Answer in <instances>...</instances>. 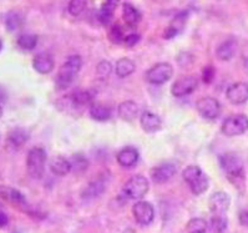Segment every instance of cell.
<instances>
[{
	"instance_id": "obj_42",
	"label": "cell",
	"mask_w": 248,
	"mask_h": 233,
	"mask_svg": "<svg viewBox=\"0 0 248 233\" xmlns=\"http://www.w3.org/2000/svg\"><path fill=\"white\" fill-rule=\"evenodd\" d=\"M5 100V93H4L3 89L0 88V101H4Z\"/></svg>"
},
{
	"instance_id": "obj_40",
	"label": "cell",
	"mask_w": 248,
	"mask_h": 233,
	"mask_svg": "<svg viewBox=\"0 0 248 233\" xmlns=\"http://www.w3.org/2000/svg\"><path fill=\"white\" fill-rule=\"evenodd\" d=\"M238 221L239 223H241V226L248 228V210H243L239 212Z\"/></svg>"
},
{
	"instance_id": "obj_14",
	"label": "cell",
	"mask_w": 248,
	"mask_h": 233,
	"mask_svg": "<svg viewBox=\"0 0 248 233\" xmlns=\"http://www.w3.org/2000/svg\"><path fill=\"white\" fill-rule=\"evenodd\" d=\"M139 157H140V155H139L138 150L135 147H131V146H127L117 154L116 158L120 166L129 169V167L135 166L138 163Z\"/></svg>"
},
{
	"instance_id": "obj_7",
	"label": "cell",
	"mask_w": 248,
	"mask_h": 233,
	"mask_svg": "<svg viewBox=\"0 0 248 233\" xmlns=\"http://www.w3.org/2000/svg\"><path fill=\"white\" fill-rule=\"evenodd\" d=\"M196 109L202 117L207 120H216L221 115V104L213 97H201L196 102Z\"/></svg>"
},
{
	"instance_id": "obj_8",
	"label": "cell",
	"mask_w": 248,
	"mask_h": 233,
	"mask_svg": "<svg viewBox=\"0 0 248 233\" xmlns=\"http://www.w3.org/2000/svg\"><path fill=\"white\" fill-rule=\"evenodd\" d=\"M132 215L135 219L141 226H149L155 218V210L150 202L139 201L132 207Z\"/></svg>"
},
{
	"instance_id": "obj_2",
	"label": "cell",
	"mask_w": 248,
	"mask_h": 233,
	"mask_svg": "<svg viewBox=\"0 0 248 233\" xmlns=\"http://www.w3.org/2000/svg\"><path fill=\"white\" fill-rule=\"evenodd\" d=\"M82 66V59L79 55H71L62 65L58 75H56V86L59 89H66L74 81V78L78 75Z\"/></svg>"
},
{
	"instance_id": "obj_39",
	"label": "cell",
	"mask_w": 248,
	"mask_h": 233,
	"mask_svg": "<svg viewBox=\"0 0 248 233\" xmlns=\"http://www.w3.org/2000/svg\"><path fill=\"white\" fill-rule=\"evenodd\" d=\"M139 41H140V35H139V34H130V35L125 36V39H124L125 45L129 47H135V45L138 44Z\"/></svg>"
},
{
	"instance_id": "obj_43",
	"label": "cell",
	"mask_w": 248,
	"mask_h": 233,
	"mask_svg": "<svg viewBox=\"0 0 248 233\" xmlns=\"http://www.w3.org/2000/svg\"><path fill=\"white\" fill-rule=\"evenodd\" d=\"M1 116H3V109L0 106V119H1Z\"/></svg>"
},
{
	"instance_id": "obj_20",
	"label": "cell",
	"mask_w": 248,
	"mask_h": 233,
	"mask_svg": "<svg viewBox=\"0 0 248 233\" xmlns=\"http://www.w3.org/2000/svg\"><path fill=\"white\" fill-rule=\"evenodd\" d=\"M50 170H51V172L56 176L67 175V173L71 171L70 160L62 157V156L54 157L53 160L50 161Z\"/></svg>"
},
{
	"instance_id": "obj_16",
	"label": "cell",
	"mask_w": 248,
	"mask_h": 233,
	"mask_svg": "<svg viewBox=\"0 0 248 233\" xmlns=\"http://www.w3.org/2000/svg\"><path fill=\"white\" fill-rule=\"evenodd\" d=\"M237 50V41L234 39H228L223 41L216 50V56L221 62H228L233 58Z\"/></svg>"
},
{
	"instance_id": "obj_37",
	"label": "cell",
	"mask_w": 248,
	"mask_h": 233,
	"mask_svg": "<svg viewBox=\"0 0 248 233\" xmlns=\"http://www.w3.org/2000/svg\"><path fill=\"white\" fill-rule=\"evenodd\" d=\"M108 35H110L111 41H112V43H116V44L123 43L124 39H125L123 29H121V27H120L119 24H116V25H114V27L111 28L110 34H108Z\"/></svg>"
},
{
	"instance_id": "obj_44",
	"label": "cell",
	"mask_w": 248,
	"mask_h": 233,
	"mask_svg": "<svg viewBox=\"0 0 248 233\" xmlns=\"http://www.w3.org/2000/svg\"><path fill=\"white\" fill-rule=\"evenodd\" d=\"M1 47H3V44H1V40H0V50H1Z\"/></svg>"
},
{
	"instance_id": "obj_30",
	"label": "cell",
	"mask_w": 248,
	"mask_h": 233,
	"mask_svg": "<svg viewBox=\"0 0 248 233\" xmlns=\"http://www.w3.org/2000/svg\"><path fill=\"white\" fill-rule=\"evenodd\" d=\"M208 224L203 218H192L186 226L187 233H207Z\"/></svg>"
},
{
	"instance_id": "obj_13",
	"label": "cell",
	"mask_w": 248,
	"mask_h": 233,
	"mask_svg": "<svg viewBox=\"0 0 248 233\" xmlns=\"http://www.w3.org/2000/svg\"><path fill=\"white\" fill-rule=\"evenodd\" d=\"M175 173L176 166L173 163H164V165L154 167V169L150 171L152 181H154L155 184H165V182L171 180V178L175 176Z\"/></svg>"
},
{
	"instance_id": "obj_15",
	"label": "cell",
	"mask_w": 248,
	"mask_h": 233,
	"mask_svg": "<svg viewBox=\"0 0 248 233\" xmlns=\"http://www.w3.org/2000/svg\"><path fill=\"white\" fill-rule=\"evenodd\" d=\"M54 59L46 53H40L32 60V66L39 74H49L54 69Z\"/></svg>"
},
{
	"instance_id": "obj_33",
	"label": "cell",
	"mask_w": 248,
	"mask_h": 233,
	"mask_svg": "<svg viewBox=\"0 0 248 233\" xmlns=\"http://www.w3.org/2000/svg\"><path fill=\"white\" fill-rule=\"evenodd\" d=\"M70 163L71 170H74V172H78V173L86 171V169H88L89 166V161L85 157H82V156H79V155L74 156L73 160L70 161Z\"/></svg>"
},
{
	"instance_id": "obj_19",
	"label": "cell",
	"mask_w": 248,
	"mask_h": 233,
	"mask_svg": "<svg viewBox=\"0 0 248 233\" xmlns=\"http://www.w3.org/2000/svg\"><path fill=\"white\" fill-rule=\"evenodd\" d=\"M123 18L129 27H136L141 20V13L132 4L125 3L123 6Z\"/></svg>"
},
{
	"instance_id": "obj_5",
	"label": "cell",
	"mask_w": 248,
	"mask_h": 233,
	"mask_svg": "<svg viewBox=\"0 0 248 233\" xmlns=\"http://www.w3.org/2000/svg\"><path fill=\"white\" fill-rule=\"evenodd\" d=\"M248 131V117L246 115H233L230 116L222 124V132L228 137L238 136Z\"/></svg>"
},
{
	"instance_id": "obj_24",
	"label": "cell",
	"mask_w": 248,
	"mask_h": 233,
	"mask_svg": "<svg viewBox=\"0 0 248 233\" xmlns=\"http://www.w3.org/2000/svg\"><path fill=\"white\" fill-rule=\"evenodd\" d=\"M90 116L96 121H108L111 117V110L102 104L93 102L90 106Z\"/></svg>"
},
{
	"instance_id": "obj_22",
	"label": "cell",
	"mask_w": 248,
	"mask_h": 233,
	"mask_svg": "<svg viewBox=\"0 0 248 233\" xmlns=\"http://www.w3.org/2000/svg\"><path fill=\"white\" fill-rule=\"evenodd\" d=\"M120 0H106L105 3L102 4L101 9L99 12V19L101 24L108 25L112 19L115 10H116L117 5H119Z\"/></svg>"
},
{
	"instance_id": "obj_3",
	"label": "cell",
	"mask_w": 248,
	"mask_h": 233,
	"mask_svg": "<svg viewBox=\"0 0 248 233\" xmlns=\"http://www.w3.org/2000/svg\"><path fill=\"white\" fill-rule=\"evenodd\" d=\"M45 163H46V152L41 147H34L28 152L27 170L30 177L40 180L44 175Z\"/></svg>"
},
{
	"instance_id": "obj_41",
	"label": "cell",
	"mask_w": 248,
	"mask_h": 233,
	"mask_svg": "<svg viewBox=\"0 0 248 233\" xmlns=\"http://www.w3.org/2000/svg\"><path fill=\"white\" fill-rule=\"evenodd\" d=\"M8 223H9V218H8L6 213L3 212V211H0V228L5 227Z\"/></svg>"
},
{
	"instance_id": "obj_4",
	"label": "cell",
	"mask_w": 248,
	"mask_h": 233,
	"mask_svg": "<svg viewBox=\"0 0 248 233\" xmlns=\"http://www.w3.org/2000/svg\"><path fill=\"white\" fill-rule=\"evenodd\" d=\"M150 184L146 177L141 175L132 176L123 187V193L126 198L129 200H135V201H140L141 198L145 197L149 192Z\"/></svg>"
},
{
	"instance_id": "obj_23",
	"label": "cell",
	"mask_w": 248,
	"mask_h": 233,
	"mask_svg": "<svg viewBox=\"0 0 248 233\" xmlns=\"http://www.w3.org/2000/svg\"><path fill=\"white\" fill-rule=\"evenodd\" d=\"M135 69H136L135 62L129 58H123L117 60L116 66H115V71H116V75L119 78H127L131 74H134Z\"/></svg>"
},
{
	"instance_id": "obj_25",
	"label": "cell",
	"mask_w": 248,
	"mask_h": 233,
	"mask_svg": "<svg viewBox=\"0 0 248 233\" xmlns=\"http://www.w3.org/2000/svg\"><path fill=\"white\" fill-rule=\"evenodd\" d=\"M0 193L5 198L6 201L12 202L14 204H24L25 203V197L19 192L18 189L10 188V187H4L0 189Z\"/></svg>"
},
{
	"instance_id": "obj_27",
	"label": "cell",
	"mask_w": 248,
	"mask_h": 233,
	"mask_svg": "<svg viewBox=\"0 0 248 233\" xmlns=\"http://www.w3.org/2000/svg\"><path fill=\"white\" fill-rule=\"evenodd\" d=\"M16 43L21 50L30 51V50L35 49V47L38 45V36L34 35V34H23V35L19 36Z\"/></svg>"
},
{
	"instance_id": "obj_36",
	"label": "cell",
	"mask_w": 248,
	"mask_h": 233,
	"mask_svg": "<svg viewBox=\"0 0 248 233\" xmlns=\"http://www.w3.org/2000/svg\"><path fill=\"white\" fill-rule=\"evenodd\" d=\"M86 8V0H70L69 3V13L74 16L81 14Z\"/></svg>"
},
{
	"instance_id": "obj_17",
	"label": "cell",
	"mask_w": 248,
	"mask_h": 233,
	"mask_svg": "<svg viewBox=\"0 0 248 233\" xmlns=\"http://www.w3.org/2000/svg\"><path fill=\"white\" fill-rule=\"evenodd\" d=\"M140 123L143 128V131L156 132L161 128V124H162V121H161L160 117H158L156 114H154V112L145 111V112L142 114V116H141Z\"/></svg>"
},
{
	"instance_id": "obj_12",
	"label": "cell",
	"mask_w": 248,
	"mask_h": 233,
	"mask_svg": "<svg viewBox=\"0 0 248 233\" xmlns=\"http://www.w3.org/2000/svg\"><path fill=\"white\" fill-rule=\"evenodd\" d=\"M227 100L233 105H242L248 101V82H236L226 91Z\"/></svg>"
},
{
	"instance_id": "obj_28",
	"label": "cell",
	"mask_w": 248,
	"mask_h": 233,
	"mask_svg": "<svg viewBox=\"0 0 248 233\" xmlns=\"http://www.w3.org/2000/svg\"><path fill=\"white\" fill-rule=\"evenodd\" d=\"M210 224L213 233H223L227 230L228 219L226 215H213Z\"/></svg>"
},
{
	"instance_id": "obj_9",
	"label": "cell",
	"mask_w": 248,
	"mask_h": 233,
	"mask_svg": "<svg viewBox=\"0 0 248 233\" xmlns=\"http://www.w3.org/2000/svg\"><path fill=\"white\" fill-rule=\"evenodd\" d=\"M199 86V81L195 76H182L173 82L171 93L175 97H184L192 93Z\"/></svg>"
},
{
	"instance_id": "obj_35",
	"label": "cell",
	"mask_w": 248,
	"mask_h": 233,
	"mask_svg": "<svg viewBox=\"0 0 248 233\" xmlns=\"http://www.w3.org/2000/svg\"><path fill=\"white\" fill-rule=\"evenodd\" d=\"M112 73V65L111 62H106V60H102L97 64L96 66V75L99 76L100 79H106L110 76V74Z\"/></svg>"
},
{
	"instance_id": "obj_31",
	"label": "cell",
	"mask_w": 248,
	"mask_h": 233,
	"mask_svg": "<svg viewBox=\"0 0 248 233\" xmlns=\"http://www.w3.org/2000/svg\"><path fill=\"white\" fill-rule=\"evenodd\" d=\"M104 189H105V185L102 184L101 181H93V182H91V184L85 188L82 196L86 198L97 197V196H100L104 192Z\"/></svg>"
},
{
	"instance_id": "obj_38",
	"label": "cell",
	"mask_w": 248,
	"mask_h": 233,
	"mask_svg": "<svg viewBox=\"0 0 248 233\" xmlns=\"http://www.w3.org/2000/svg\"><path fill=\"white\" fill-rule=\"evenodd\" d=\"M213 78H215V70H213L212 66H206L202 71V79L206 84H210L212 82Z\"/></svg>"
},
{
	"instance_id": "obj_1",
	"label": "cell",
	"mask_w": 248,
	"mask_h": 233,
	"mask_svg": "<svg viewBox=\"0 0 248 233\" xmlns=\"http://www.w3.org/2000/svg\"><path fill=\"white\" fill-rule=\"evenodd\" d=\"M222 170L226 172L228 180L237 187H242L246 181L245 163L234 152H227L219 157Z\"/></svg>"
},
{
	"instance_id": "obj_29",
	"label": "cell",
	"mask_w": 248,
	"mask_h": 233,
	"mask_svg": "<svg viewBox=\"0 0 248 233\" xmlns=\"http://www.w3.org/2000/svg\"><path fill=\"white\" fill-rule=\"evenodd\" d=\"M188 186H190L192 193H195V195H202V193L206 192L208 188L207 176L204 175V173H202L200 177H197L195 181H192L191 184H188Z\"/></svg>"
},
{
	"instance_id": "obj_26",
	"label": "cell",
	"mask_w": 248,
	"mask_h": 233,
	"mask_svg": "<svg viewBox=\"0 0 248 233\" xmlns=\"http://www.w3.org/2000/svg\"><path fill=\"white\" fill-rule=\"evenodd\" d=\"M28 139H29V135L23 128H15V130H13L10 132L9 136H8V141L14 147H20V146H23L24 143L27 142Z\"/></svg>"
},
{
	"instance_id": "obj_21",
	"label": "cell",
	"mask_w": 248,
	"mask_h": 233,
	"mask_svg": "<svg viewBox=\"0 0 248 233\" xmlns=\"http://www.w3.org/2000/svg\"><path fill=\"white\" fill-rule=\"evenodd\" d=\"M119 116L125 121H131L139 114V105L135 101L121 102L119 106Z\"/></svg>"
},
{
	"instance_id": "obj_18",
	"label": "cell",
	"mask_w": 248,
	"mask_h": 233,
	"mask_svg": "<svg viewBox=\"0 0 248 233\" xmlns=\"http://www.w3.org/2000/svg\"><path fill=\"white\" fill-rule=\"evenodd\" d=\"M187 19V13H181V14L176 15L175 19L171 21V24L169 25V28L166 29V31L164 32L165 39H172L175 36H177L180 32L184 30L185 23H186Z\"/></svg>"
},
{
	"instance_id": "obj_32",
	"label": "cell",
	"mask_w": 248,
	"mask_h": 233,
	"mask_svg": "<svg viewBox=\"0 0 248 233\" xmlns=\"http://www.w3.org/2000/svg\"><path fill=\"white\" fill-rule=\"evenodd\" d=\"M21 24H23V19H21V15L19 14V13L10 12L9 14L6 15L5 25L9 31H15V30H18L19 28L21 27Z\"/></svg>"
},
{
	"instance_id": "obj_34",
	"label": "cell",
	"mask_w": 248,
	"mask_h": 233,
	"mask_svg": "<svg viewBox=\"0 0 248 233\" xmlns=\"http://www.w3.org/2000/svg\"><path fill=\"white\" fill-rule=\"evenodd\" d=\"M203 172H202V170L200 169L199 166H188L185 169L184 173H182V176H184V180L186 181L187 184H191L192 181H195L196 178L200 177V176L202 175Z\"/></svg>"
},
{
	"instance_id": "obj_10",
	"label": "cell",
	"mask_w": 248,
	"mask_h": 233,
	"mask_svg": "<svg viewBox=\"0 0 248 233\" xmlns=\"http://www.w3.org/2000/svg\"><path fill=\"white\" fill-rule=\"evenodd\" d=\"M231 206V197L226 192H215L208 200V207L212 215H226Z\"/></svg>"
},
{
	"instance_id": "obj_11",
	"label": "cell",
	"mask_w": 248,
	"mask_h": 233,
	"mask_svg": "<svg viewBox=\"0 0 248 233\" xmlns=\"http://www.w3.org/2000/svg\"><path fill=\"white\" fill-rule=\"evenodd\" d=\"M62 101H64L73 110H79V109L85 108V106H91L93 104V95L89 91L84 90L75 91V93L65 96V99H62Z\"/></svg>"
},
{
	"instance_id": "obj_6",
	"label": "cell",
	"mask_w": 248,
	"mask_h": 233,
	"mask_svg": "<svg viewBox=\"0 0 248 233\" xmlns=\"http://www.w3.org/2000/svg\"><path fill=\"white\" fill-rule=\"evenodd\" d=\"M173 69L169 62H158L149 69L146 73V80L150 84L162 85L172 78Z\"/></svg>"
}]
</instances>
